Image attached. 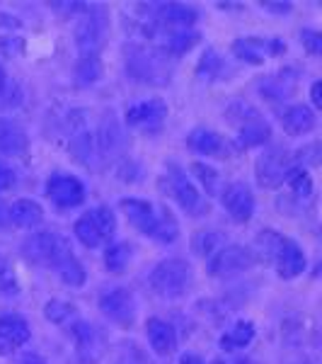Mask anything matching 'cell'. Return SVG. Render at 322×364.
Masks as SVG:
<instances>
[{
  "label": "cell",
  "instance_id": "12",
  "mask_svg": "<svg viewBox=\"0 0 322 364\" xmlns=\"http://www.w3.org/2000/svg\"><path fill=\"white\" fill-rule=\"evenodd\" d=\"M99 309L116 326L128 328L136 318V299L128 289H112L99 299Z\"/></svg>",
  "mask_w": 322,
  "mask_h": 364
},
{
  "label": "cell",
  "instance_id": "36",
  "mask_svg": "<svg viewBox=\"0 0 322 364\" xmlns=\"http://www.w3.org/2000/svg\"><path fill=\"white\" fill-rule=\"evenodd\" d=\"M5 90H8V78H5V70L0 68V97L5 95Z\"/></svg>",
  "mask_w": 322,
  "mask_h": 364
},
{
  "label": "cell",
  "instance_id": "27",
  "mask_svg": "<svg viewBox=\"0 0 322 364\" xmlns=\"http://www.w3.org/2000/svg\"><path fill=\"white\" fill-rule=\"evenodd\" d=\"M0 291H3V294H17V291H20L15 269L5 260V255H0Z\"/></svg>",
  "mask_w": 322,
  "mask_h": 364
},
{
  "label": "cell",
  "instance_id": "33",
  "mask_svg": "<svg viewBox=\"0 0 322 364\" xmlns=\"http://www.w3.org/2000/svg\"><path fill=\"white\" fill-rule=\"evenodd\" d=\"M17 364H46L42 360V355H37V352H27V355H22L20 360H17Z\"/></svg>",
  "mask_w": 322,
  "mask_h": 364
},
{
  "label": "cell",
  "instance_id": "37",
  "mask_svg": "<svg viewBox=\"0 0 322 364\" xmlns=\"http://www.w3.org/2000/svg\"><path fill=\"white\" fill-rule=\"evenodd\" d=\"M5 224H8V214H5V209L0 207V228H3Z\"/></svg>",
  "mask_w": 322,
  "mask_h": 364
},
{
  "label": "cell",
  "instance_id": "2",
  "mask_svg": "<svg viewBox=\"0 0 322 364\" xmlns=\"http://www.w3.org/2000/svg\"><path fill=\"white\" fill-rule=\"evenodd\" d=\"M119 207L124 209L128 221H131L140 233L160 240V243H172V240H177L179 226H177V219H174L172 211L167 207H162V204L157 207V204L143 202V199H131V197L121 199Z\"/></svg>",
  "mask_w": 322,
  "mask_h": 364
},
{
  "label": "cell",
  "instance_id": "35",
  "mask_svg": "<svg viewBox=\"0 0 322 364\" xmlns=\"http://www.w3.org/2000/svg\"><path fill=\"white\" fill-rule=\"evenodd\" d=\"M310 95H313V105H315V107H320V105H322V100H320V80L313 85V90H310Z\"/></svg>",
  "mask_w": 322,
  "mask_h": 364
},
{
  "label": "cell",
  "instance_id": "6",
  "mask_svg": "<svg viewBox=\"0 0 322 364\" xmlns=\"http://www.w3.org/2000/svg\"><path fill=\"white\" fill-rule=\"evenodd\" d=\"M150 287L155 294L165 299H177L187 294L191 287V265L187 260L172 257V260H162L153 272H150Z\"/></svg>",
  "mask_w": 322,
  "mask_h": 364
},
{
  "label": "cell",
  "instance_id": "31",
  "mask_svg": "<svg viewBox=\"0 0 322 364\" xmlns=\"http://www.w3.org/2000/svg\"><path fill=\"white\" fill-rule=\"evenodd\" d=\"M303 44H306V49L310 54H320L322 51V37L318 32H313V29H303Z\"/></svg>",
  "mask_w": 322,
  "mask_h": 364
},
{
  "label": "cell",
  "instance_id": "20",
  "mask_svg": "<svg viewBox=\"0 0 322 364\" xmlns=\"http://www.w3.org/2000/svg\"><path fill=\"white\" fill-rule=\"evenodd\" d=\"M281 127L291 134V136H303L315 129V114L306 105H291L281 112Z\"/></svg>",
  "mask_w": 322,
  "mask_h": 364
},
{
  "label": "cell",
  "instance_id": "22",
  "mask_svg": "<svg viewBox=\"0 0 322 364\" xmlns=\"http://www.w3.org/2000/svg\"><path fill=\"white\" fill-rule=\"evenodd\" d=\"M42 219H44V211L37 202H32V199H20V202H15L8 211V221H13L15 226H22V228L39 226Z\"/></svg>",
  "mask_w": 322,
  "mask_h": 364
},
{
  "label": "cell",
  "instance_id": "17",
  "mask_svg": "<svg viewBox=\"0 0 322 364\" xmlns=\"http://www.w3.org/2000/svg\"><path fill=\"white\" fill-rule=\"evenodd\" d=\"M187 146H189L194 154L209 156V158H228L233 154L231 141L221 136L213 129H194V132L187 136Z\"/></svg>",
  "mask_w": 322,
  "mask_h": 364
},
{
  "label": "cell",
  "instance_id": "13",
  "mask_svg": "<svg viewBox=\"0 0 322 364\" xmlns=\"http://www.w3.org/2000/svg\"><path fill=\"white\" fill-rule=\"evenodd\" d=\"M221 202H223L226 211L231 214L233 221L238 224H248L255 214V197H252V190H250L245 182H233L223 190L221 195Z\"/></svg>",
  "mask_w": 322,
  "mask_h": 364
},
{
  "label": "cell",
  "instance_id": "28",
  "mask_svg": "<svg viewBox=\"0 0 322 364\" xmlns=\"http://www.w3.org/2000/svg\"><path fill=\"white\" fill-rule=\"evenodd\" d=\"M191 173L199 175V182H201V185L206 187L209 195H216V185H218V173H216L213 168L204 166V163H194V166H191Z\"/></svg>",
  "mask_w": 322,
  "mask_h": 364
},
{
  "label": "cell",
  "instance_id": "15",
  "mask_svg": "<svg viewBox=\"0 0 322 364\" xmlns=\"http://www.w3.org/2000/svg\"><path fill=\"white\" fill-rule=\"evenodd\" d=\"M286 51V44L281 39H260V37H248L238 39L233 44V54L248 63H265L269 56H279Z\"/></svg>",
  "mask_w": 322,
  "mask_h": 364
},
{
  "label": "cell",
  "instance_id": "34",
  "mask_svg": "<svg viewBox=\"0 0 322 364\" xmlns=\"http://www.w3.org/2000/svg\"><path fill=\"white\" fill-rule=\"evenodd\" d=\"M179 364H206V362H204L201 357H196V355H191V352H187V355H182Z\"/></svg>",
  "mask_w": 322,
  "mask_h": 364
},
{
  "label": "cell",
  "instance_id": "1",
  "mask_svg": "<svg viewBox=\"0 0 322 364\" xmlns=\"http://www.w3.org/2000/svg\"><path fill=\"white\" fill-rule=\"evenodd\" d=\"M22 252L27 255V260H32L34 265H42L49 269H56L61 274V279L70 287H80L85 282V269L78 262V257L73 255L68 240L58 233L44 231L34 233L22 243Z\"/></svg>",
  "mask_w": 322,
  "mask_h": 364
},
{
  "label": "cell",
  "instance_id": "10",
  "mask_svg": "<svg viewBox=\"0 0 322 364\" xmlns=\"http://www.w3.org/2000/svg\"><path fill=\"white\" fill-rule=\"evenodd\" d=\"M46 197H49L56 207L73 209V207H78V204H83L85 187H83V182L78 178H73V175L56 173L46 182Z\"/></svg>",
  "mask_w": 322,
  "mask_h": 364
},
{
  "label": "cell",
  "instance_id": "19",
  "mask_svg": "<svg viewBox=\"0 0 322 364\" xmlns=\"http://www.w3.org/2000/svg\"><path fill=\"white\" fill-rule=\"evenodd\" d=\"M145 336H148V343L160 357H170L174 350H177V333L170 323L160 321V318H150L145 323Z\"/></svg>",
  "mask_w": 322,
  "mask_h": 364
},
{
  "label": "cell",
  "instance_id": "26",
  "mask_svg": "<svg viewBox=\"0 0 322 364\" xmlns=\"http://www.w3.org/2000/svg\"><path fill=\"white\" fill-rule=\"evenodd\" d=\"M128 257H131V248L124 243H116L107 250V257H104V265H107L112 272H121L128 265Z\"/></svg>",
  "mask_w": 322,
  "mask_h": 364
},
{
  "label": "cell",
  "instance_id": "3",
  "mask_svg": "<svg viewBox=\"0 0 322 364\" xmlns=\"http://www.w3.org/2000/svg\"><path fill=\"white\" fill-rule=\"evenodd\" d=\"M257 245L269 255V260L274 262L277 272L284 279H294L306 269V255L298 248L296 240L279 236L274 231H262L260 238H257Z\"/></svg>",
  "mask_w": 322,
  "mask_h": 364
},
{
  "label": "cell",
  "instance_id": "23",
  "mask_svg": "<svg viewBox=\"0 0 322 364\" xmlns=\"http://www.w3.org/2000/svg\"><path fill=\"white\" fill-rule=\"evenodd\" d=\"M255 340V326L250 321H238L231 331L221 338V350L226 352H235V350H245L250 343Z\"/></svg>",
  "mask_w": 322,
  "mask_h": 364
},
{
  "label": "cell",
  "instance_id": "8",
  "mask_svg": "<svg viewBox=\"0 0 322 364\" xmlns=\"http://www.w3.org/2000/svg\"><path fill=\"white\" fill-rule=\"evenodd\" d=\"M296 168V161L291 158L289 151L284 149H272L257 161V182L262 187H279L281 182H286L289 173Z\"/></svg>",
  "mask_w": 322,
  "mask_h": 364
},
{
  "label": "cell",
  "instance_id": "25",
  "mask_svg": "<svg viewBox=\"0 0 322 364\" xmlns=\"http://www.w3.org/2000/svg\"><path fill=\"white\" fill-rule=\"evenodd\" d=\"M286 182L291 185V190H294V195L296 197H301V199H308L310 195H313V180H310V175H308V170H303V168H294L289 173V178H286Z\"/></svg>",
  "mask_w": 322,
  "mask_h": 364
},
{
  "label": "cell",
  "instance_id": "21",
  "mask_svg": "<svg viewBox=\"0 0 322 364\" xmlns=\"http://www.w3.org/2000/svg\"><path fill=\"white\" fill-rule=\"evenodd\" d=\"M27 151V134L20 124L10 119H0V154L20 156Z\"/></svg>",
  "mask_w": 322,
  "mask_h": 364
},
{
  "label": "cell",
  "instance_id": "14",
  "mask_svg": "<svg viewBox=\"0 0 322 364\" xmlns=\"http://www.w3.org/2000/svg\"><path fill=\"white\" fill-rule=\"evenodd\" d=\"M150 17H153V29H191L196 22V10L179 3H160L150 8Z\"/></svg>",
  "mask_w": 322,
  "mask_h": 364
},
{
  "label": "cell",
  "instance_id": "30",
  "mask_svg": "<svg viewBox=\"0 0 322 364\" xmlns=\"http://www.w3.org/2000/svg\"><path fill=\"white\" fill-rule=\"evenodd\" d=\"M73 314H75V309L68 306V304H58V301L46 304V318L54 323H66L73 318Z\"/></svg>",
  "mask_w": 322,
  "mask_h": 364
},
{
  "label": "cell",
  "instance_id": "11",
  "mask_svg": "<svg viewBox=\"0 0 322 364\" xmlns=\"http://www.w3.org/2000/svg\"><path fill=\"white\" fill-rule=\"evenodd\" d=\"M255 265V255L252 250L240 248V245H228L221 248L218 252H213L209 260V272L216 277H223V274H238L245 272Z\"/></svg>",
  "mask_w": 322,
  "mask_h": 364
},
{
  "label": "cell",
  "instance_id": "18",
  "mask_svg": "<svg viewBox=\"0 0 322 364\" xmlns=\"http://www.w3.org/2000/svg\"><path fill=\"white\" fill-rule=\"evenodd\" d=\"M29 340V326L20 316H0V355L20 350Z\"/></svg>",
  "mask_w": 322,
  "mask_h": 364
},
{
  "label": "cell",
  "instance_id": "16",
  "mask_svg": "<svg viewBox=\"0 0 322 364\" xmlns=\"http://www.w3.org/2000/svg\"><path fill=\"white\" fill-rule=\"evenodd\" d=\"M104 37V22L102 13H92L80 22L78 27V46H80V61H97L99 46Z\"/></svg>",
  "mask_w": 322,
  "mask_h": 364
},
{
  "label": "cell",
  "instance_id": "32",
  "mask_svg": "<svg viewBox=\"0 0 322 364\" xmlns=\"http://www.w3.org/2000/svg\"><path fill=\"white\" fill-rule=\"evenodd\" d=\"M13 185H15V173L8 166H5L3 161H0V192L10 190Z\"/></svg>",
  "mask_w": 322,
  "mask_h": 364
},
{
  "label": "cell",
  "instance_id": "9",
  "mask_svg": "<svg viewBox=\"0 0 322 364\" xmlns=\"http://www.w3.org/2000/svg\"><path fill=\"white\" fill-rule=\"evenodd\" d=\"M167 119V105L160 97L140 100V102L126 107V122L128 127L140 129V132H157L162 122Z\"/></svg>",
  "mask_w": 322,
  "mask_h": 364
},
{
  "label": "cell",
  "instance_id": "24",
  "mask_svg": "<svg viewBox=\"0 0 322 364\" xmlns=\"http://www.w3.org/2000/svg\"><path fill=\"white\" fill-rule=\"evenodd\" d=\"M260 90L272 100L289 97L291 92L296 90V73L294 70H281V73H277L274 78H267L265 83L260 85Z\"/></svg>",
  "mask_w": 322,
  "mask_h": 364
},
{
  "label": "cell",
  "instance_id": "7",
  "mask_svg": "<svg viewBox=\"0 0 322 364\" xmlns=\"http://www.w3.org/2000/svg\"><path fill=\"white\" fill-rule=\"evenodd\" d=\"M116 231V219L112 214V209L107 207H97V209H90L75 221V238L85 245V248H99L104 245L109 238L114 236Z\"/></svg>",
  "mask_w": 322,
  "mask_h": 364
},
{
  "label": "cell",
  "instance_id": "5",
  "mask_svg": "<svg viewBox=\"0 0 322 364\" xmlns=\"http://www.w3.org/2000/svg\"><path fill=\"white\" fill-rule=\"evenodd\" d=\"M160 190L165 192L170 199H174L187 214L201 216L209 211V202L201 197V192L196 190L194 182L187 178L184 170L177 168L174 163H170L165 168V175L160 178Z\"/></svg>",
  "mask_w": 322,
  "mask_h": 364
},
{
  "label": "cell",
  "instance_id": "29",
  "mask_svg": "<svg viewBox=\"0 0 322 364\" xmlns=\"http://www.w3.org/2000/svg\"><path fill=\"white\" fill-rule=\"evenodd\" d=\"M218 243H221L218 233H196L191 248H194V252H199L201 257H206V255H213V250Z\"/></svg>",
  "mask_w": 322,
  "mask_h": 364
},
{
  "label": "cell",
  "instance_id": "4",
  "mask_svg": "<svg viewBox=\"0 0 322 364\" xmlns=\"http://www.w3.org/2000/svg\"><path fill=\"white\" fill-rule=\"evenodd\" d=\"M226 117L231 122V127L238 134V146L240 149H252V146H262L272 139V127L262 117L252 105L245 102H233L226 109Z\"/></svg>",
  "mask_w": 322,
  "mask_h": 364
}]
</instances>
